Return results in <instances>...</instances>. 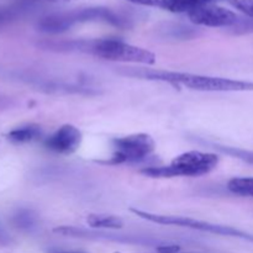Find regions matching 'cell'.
<instances>
[{
  "instance_id": "obj_7",
  "label": "cell",
  "mask_w": 253,
  "mask_h": 253,
  "mask_svg": "<svg viewBox=\"0 0 253 253\" xmlns=\"http://www.w3.org/2000/svg\"><path fill=\"white\" fill-rule=\"evenodd\" d=\"M53 232L57 235L66 237H74V239H85L94 240V241H110L119 242V244H128V245H140V246L155 247L156 250L161 246L169 244L168 241L160 239H153V237L146 236H135V235H123L115 234L113 231H103V230H88L82 229L76 226H59L53 229Z\"/></svg>"
},
{
  "instance_id": "obj_4",
  "label": "cell",
  "mask_w": 253,
  "mask_h": 253,
  "mask_svg": "<svg viewBox=\"0 0 253 253\" xmlns=\"http://www.w3.org/2000/svg\"><path fill=\"white\" fill-rule=\"evenodd\" d=\"M219 157L215 153L189 151L177 156L169 165L153 166L141 169L140 172L151 178L200 177L210 173L219 165Z\"/></svg>"
},
{
  "instance_id": "obj_20",
  "label": "cell",
  "mask_w": 253,
  "mask_h": 253,
  "mask_svg": "<svg viewBox=\"0 0 253 253\" xmlns=\"http://www.w3.org/2000/svg\"><path fill=\"white\" fill-rule=\"evenodd\" d=\"M61 253H82V252H61Z\"/></svg>"
},
{
  "instance_id": "obj_17",
  "label": "cell",
  "mask_w": 253,
  "mask_h": 253,
  "mask_svg": "<svg viewBox=\"0 0 253 253\" xmlns=\"http://www.w3.org/2000/svg\"><path fill=\"white\" fill-rule=\"evenodd\" d=\"M132 4L140 5V6H147V7H157V9L166 10V11H170V1L169 0H126Z\"/></svg>"
},
{
  "instance_id": "obj_3",
  "label": "cell",
  "mask_w": 253,
  "mask_h": 253,
  "mask_svg": "<svg viewBox=\"0 0 253 253\" xmlns=\"http://www.w3.org/2000/svg\"><path fill=\"white\" fill-rule=\"evenodd\" d=\"M91 21H103L116 27H125L128 22L125 17L109 7L89 6L72 10V11L47 15L40 20L37 27L44 34L56 35L68 31L77 24Z\"/></svg>"
},
{
  "instance_id": "obj_8",
  "label": "cell",
  "mask_w": 253,
  "mask_h": 253,
  "mask_svg": "<svg viewBox=\"0 0 253 253\" xmlns=\"http://www.w3.org/2000/svg\"><path fill=\"white\" fill-rule=\"evenodd\" d=\"M190 21L197 26L232 27L236 26L241 17L227 7L220 6L216 2L205 4L188 12Z\"/></svg>"
},
{
  "instance_id": "obj_11",
  "label": "cell",
  "mask_w": 253,
  "mask_h": 253,
  "mask_svg": "<svg viewBox=\"0 0 253 253\" xmlns=\"http://www.w3.org/2000/svg\"><path fill=\"white\" fill-rule=\"evenodd\" d=\"M42 130L39 125L29 124L14 128L7 133V138L15 143H29L41 138Z\"/></svg>"
},
{
  "instance_id": "obj_10",
  "label": "cell",
  "mask_w": 253,
  "mask_h": 253,
  "mask_svg": "<svg viewBox=\"0 0 253 253\" xmlns=\"http://www.w3.org/2000/svg\"><path fill=\"white\" fill-rule=\"evenodd\" d=\"M86 224L93 230L103 231H115L123 229L124 226L123 219L111 214H89L86 217Z\"/></svg>"
},
{
  "instance_id": "obj_14",
  "label": "cell",
  "mask_w": 253,
  "mask_h": 253,
  "mask_svg": "<svg viewBox=\"0 0 253 253\" xmlns=\"http://www.w3.org/2000/svg\"><path fill=\"white\" fill-rule=\"evenodd\" d=\"M12 221L16 225V227L27 231V230H31L32 227H35V225H36V216L31 211L21 210V211H19L15 215Z\"/></svg>"
},
{
  "instance_id": "obj_1",
  "label": "cell",
  "mask_w": 253,
  "mask_h": 253,
  "mask_svg": "<svg viewBox=\"0 0 253 253\" xmlns=\"http://www.w3.org/2000/svg\"><path fill=\"white\" fill-rule=\"evenodd\" d=\"M118 73L125 77H132V78L165 82L175 86H184L190 90L222 91V93L225 91H253V82L237 81V79L222 78V77L137 68V67H123L119 69Z\"/></svg>"
},
{
  "instance_id": "obj_18",
  "label": "cell",
  "mask_w": 253,
  "mask_h": 253,
  "mask_svg": "<svg viewBox=\"0 0 253 253\" xmlns=\"http://www.w3.org/2000/svg\"><path fill=\"white\" fill-rule=\"evenodd\" d=\"M19 11L15 7H0V26L6 25L15 20Z\"/></svg>"
},
{
  "instance_id": "obj_16",
  "label": "cell",
  "mask_w": 253,
  "mask_h": 253,
  "mask_svg": "<svg viewBox=\"0 0 253 253\" xmlns=\"http://www.w3.org/2000/svg\"><path fill=\"white\" fill-rule=\"evenodd\" d=\"M229 2L231 6L241 11L250 19H253V0H224Z\"/></svg>"
},
{
  "instance_id": "obj_15",
  "label": "cell",
  "mask_w": 253,
  "mask_h": 253,
  "mask_svg": "<svg viewBox=\"0 0 253 253\" xmlns=\"http://www.w3.org/2000/svg\"><path fill=\"white\" fill-rule=\"evenodd\" d=\"M166 31H167L169 35H172L173 37H177V39H192V37L197 36L198 35L197 30L182 24L168 25Z\"/></svg>"
},
{
  "instance_id": "obj_9",
  "label": "cell",
  "mask_w": 253,
  "mask_h": 253,
  "mask_svg": "<svg viewBox=\"0 0 253 253\" xmlns=\"http://www.w3.org/2000/svg\"><path fill=\"white\" fill-rule=\"evenodd\" d=\"M82 140L83 135L81 130L74 125L66 124L44 141V146L47 150L58 155H72L78 150Z\"/></svg>"
},
{
  "instance_id": "obj_22",
  "label": "cell",
  "mask_w": 253,
  "mask_h": 253,
  "mask_svg": "<svg viewBox=\"0 0 253 253\" xmlns=\"http://www.w3.org/2000/svg\"><path fill=\"white\" fill-rule=\"evenodd\" d=\"M115 253H121V252H115ZM155 253H160V252H155ZM179 253H183V252H179Z\"/></svg>"
},
{
  "instance_id": "obj_21",
  "label": "cell",
  "mask_w": 253,
  "mask_h": 253,
  "mask_svg": "<svg viewBox=\"0 0 253 253\" xmlns=\"http://www.w3.org/2000/svg\"><path fill=\"white\" fill-rule=\"evenodd\" d=\"M0 239H4V236L1 235V232H0Z\"/></svg>"
},
{
  "instance_id": "obj_13",
  "label": "cell",
  "mask_w": 253,
  "mask_h": 253,
  "mask_svg": "<svg viewBox=\"0 0 253 253\" xmlns=\"http://www.w3.org/2000/svg\"><path fill=\"white\" fill-rule=\"evenodd\" d=\"M208 145L211 146L212 148L217 150V151H219V152L224 153V155L231 156V157L237 158V160H241V161H244V162L250 163V165H253V151L242 150V148L231 147V146L219 145V143H210V142H208Z\"/></svg>"
},
{
  "instance_id": "obj_19",
  "label": "cell",
  "mask_w": 253,
  "mask_h": 253,
  "mask_svg": "<svg viewBox=\"0 0 253 253\" xmlns=\"http://www.w3.org/2000/svg\"><path fill=\"white\" fill-rule=\"evenodd\" d=\"M48 1H56V2H58V1H73V0H48Z\"/></svg>"
},
{
  "instance_id": "obj_5",
  "label": "cell",
  "mask_w": 253,
  "mask_h": 253,
  "mask_svg": "<svg viewBox=\"0 0 253 253\" xmlns=\"http://www.w3.org/2000/svg\"><path fill=\"white\" fill-rule=\"evenodd\" d=\"M131 212L136 216L141 217L143 220L153 222V224L160 225H168V226H179L185 227V229L195 230V231L207 232V234L219 235V236L234 237V239H241L245 241L253 242V235L245 232L242 230L235 229L232 226H226V225L214 224V222L203 221V220L193 219L188 216H179V215H163V214H155V212L145 211V210L136 209L131 208Z\"/></svg>"
},
{
  "instance_id": "obj_6",
  "label": "cell",
  "mask_w": 253,
  "mask_h": 253,
  "mask_svg": "<svg viewBox=\"0 0 253 253\" xmlns=\"http://www.w3.org/2000/svg\"><path fill=\"white\" fill-rule=\"evenodd\" d=\"M155 140L147 133H132L114 138V152L109 165L135 163L146 160L155 151Z\"/></svg>"
},
{
  "instance_id": "obj_12",
  "label": "cell",
  "mask_w": 253,
  "mask_h": 253,
  "mask_svg": "<svg viewBox=\"0 0 253 253\" xmlns=\"http://www.w3.org/2000/svg\"><path fill=\"white\" fill-rule=\"evenodd\" d=\"M227 189L235 195L253 198V177H236L227 183Z\"/></svg>"
},
{
  "instance_id": "obj_2",
  "label": "cell",
  "mask_w": 253,
  "mask_h": 253,
  "mask_svg": "<svg viewBox=\"0 0 253 253\" xmlns=\"http://www.w3.org/2000/svg\"><path fill=\"white\" fill-rule=\"evenodd\" d=\"M49 48L59 51H79L94 54L108 61L152 66L156 63V54L142 47L133 46L119 39L79 40V41H61L47 44Z\"/></svg>"
}]
</instances>
